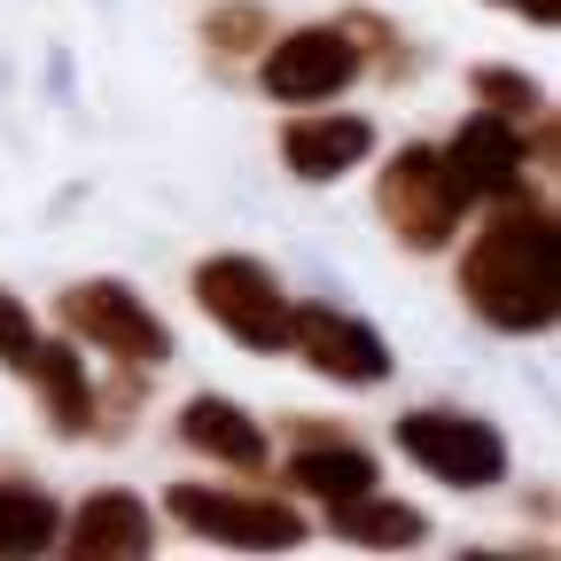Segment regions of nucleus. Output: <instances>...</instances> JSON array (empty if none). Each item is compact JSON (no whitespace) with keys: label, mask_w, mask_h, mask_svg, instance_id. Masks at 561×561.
<instances>
[{"label":"nucleus","mask_w":561,"mask_h":561,"mask_svg":"<svg viewBox=\"0 0 561 561\" xmlns=\"http://www.w3.org/2000/svg\"><path fill=\"white\" fill-rule=\"evenodd\" d=\"M460 297L500 328V335H546L561 305V250H553V210L538 195H500L491 227L460 257Z\"/></svg>","instance_id":"f257e3e1"},{"label":"nucleus","mask_w":561,"mask_h":561,"mask_svg":"<svg viewBox=\"0 0 561 561\" xmlns=\"http://www.w3.org/2000/svg\"><path fill=\"white\" fill-rule=\"evenodd\" d=\"M382 219L405 250H445L468 219V187L453 180L445 149H398L382 164Z\"/></svg>","instance_id":"f03ea898"},{"label":"nucleus","mask_w":561,"mask_h":561,"mask_svg":"<svg viewBox=\"0 0 561 561\" xmlns=\"http://www.w3.org/2000/svg\"><path fill=\"white\" fill-rule=\"evenodd\" d=\"M398 453L413 460V468H430L437 483H453V491H483V483H500L507 476V437L491 430V421H476V413H405L398 421Z\"/></svg>","instance_id":"7ed1b4c3"},{"label":"nucleus","mask_w":561,"mask_h":561,"mask_svg":"<svg viewBox=\"0 0 561 561\" xmlns=\"http://www.w3.org/2000/svg\"><path fill=\"white\" fill-rule=\"evenodd\" d=\"M55 312H62V328L79 335V343L110 351V359H125V367H164V359H172L164 320L140 305L125 280H79V289H62Z\"/></svg>","instance_id":"20e7f679"},{"label":"nucleus","mask_w":561,"mask_h":561,"mask_svg":"<svg viewBox=\"0 0 561 561\" xmlns=\"http://www.w3.org/2000/svg\"><path fill=\"white\" fill-rule=\"evenodd\" d=\"M195 305L219 320L242 351H289V305L257 257H203L195 265Z\"/></svg>","instance_id":"39448f33"},{"label":"nucleus","mask_w":561,"mask_h":561,"mask_svg":"<svg viewBox=\"0 0 561 561\" xmlns=\"http://www.w3.org/2000/svg\"><path fill=\"white\" fill-rule=\"evenodd\" d=\"M164 507H172V523H187L195 538H219V546H242V553H289V546H305V523L280 507V500H257V491L172 483Z\"/></svg>","instance_id":"423d86ee"},{"label":"nucleus","mask_w":561,"mask_h":561,"mask_svg":"<svg viewBox=\"0 0 561 561\" xmlns=\"http://www.w3.org/2000/svg\"><path fill=\"white\" fill-rule=\"evenodd\" d=\"M351 79H359V47H351V32H328V24L273 39V55H265V94L273 102H335Z\"/></svg>","instance_id":"0eeeda50"},{"label":"nucleus","mask_w":561,"mask_h":561,"mask_svg":"<svg viewBox=\"0 0 561 561\" xmlns=\"http://www.w3.org/2000/svg\"><path fill=\"white\" fill-rule=\"evenodd\" d=\"M289 343L328 382H382L390 375V343L359 312H335V305H297L289 312Z\"/></svg>","instance_id":"6e6552de"},{"label":"nucleus","mask_w":561,"mask_h":561,"mask_svg":"<svg viewBox=\"0 0 561 561\" xmlns=\"http://www.w3.org/2000/svg\"><path fill=\"white\" fill-rule=\"evenodd\" d=\"M445 164H453V180L468 187V203H476V195L500 203L507 187H523V133H515V117H500V110L468 117V125L453 133Z\"/></svg>","instance_id":"1a4fd4ad"},{"label":"nucleus","mask_w":561,"mask_h":561,"mask_svg":"<svg viewBox=\"0 0 561 561\" xmlns=\"http://www.w3.org/2000/svg\"><path fill=\"white\" fill-rule=\"evenodd\" d=\"M157 546V523L133 491H94V500L70 515V553L79 561H140Z\"/></svg>","instance_id":"9d476101"},{"label":"nucleus","mask_w":561,"mask_h":561,"mask_svg":"<svg viewBox=\"0 0 561 561\" xmlns=\"http://www.w3.org/2000/svg\"><path fill=\"white\" fill-rule=\"evenodd\" d=\"M367 149H375L367 117H297L289 133H280V157H289L297 180H335L351 164H367Z\"/></svg>","instance_id":"9b49d317"},{"label":"nucleus","mask_w":561,"mask_h":561,"mask_svg":"<svg viewBox=\"0 0 561 561\" xmlns=\"http://www.w3.org/2000/svg\"><path fill=\"white\" fill-rule=\"evenodd\" d=\"M24 375L47 390V421H55L62 437L94 430V390H87V359H79V343L39 335V343H32V359H24Z\"/></svg>","instance_id":"f8f14e48"},{"label":"nucleus","mask_w":561,"mask_h":561,"mask_svg":"<svg viewBox=\"0 0 561 561\" xmlns=\"http://www.w3.org/2000/svg\"><path fill=\"white\" fill-rule=\"evenodd\" d=\"M180 437L210 460H227V468H265V430L234 405V398H195L180 413Z\"/></svg>","instance_id":"ddd939ff"},{"label":"nucleus","mask_w":561,"mask_h":561,"mask_svg":"<svg viewBox=\"0 0 561 561\" xmlns=\"http://www.w3.org/2000/svg\"><path fill=\"white\" fill-rule=\"evenodd\" d=\"M289 483L297 491H312L320 507H335V500H359V491H375V460L359 453V445H328V437H312L297 460H289Z\"/></svg>","instance_id":"4468645a"},{"label":"nucleus","mask_w":561,"mask_h":561,"mask_svg":"<svg viewBox=\"0 0 561 561\" xmlns=\"http://www.w3.org/2000/svg\"><path fill=\"white\" fill-rule=\"evenodd\" d=\"M328 523H335V538H351V546H421V530H430L405 500H375V491H359V500H335Z\"/></svg>","instance_id":"2eb2a0df"},{"label":"nucleus","mask_w":561,"mask_h":561,"mask_svg":"<svg viewBox=\"0 0 561 561\" xmlns=\"http://www.w3.org/2000/svg\"><path fill=\"white\" fill-rule=\"evenodd\" d=\"M62 538V515L47 491L32 483H0V553H47Z\"/></svg>","instance_id":"dca6fc26"},{"label":"nucleus","mask_w":561,"mask_h":561,"mask_svg":"<svg viewBox=\"0 0 561 561\" xmlns=\"http://www.w3.org/2000/svg\"><path fill=\"white\" fill-rule=\"evenodd\" d=\"M476 94L500 110V117H538V79H523V70H476Z\"/></svg>","instance_id":"f3484780"},{"label":"nucleus","mask_w":561,"mask_h":561,"mask_svg":"<svg viewBox=\"0 0 561 561\" xmlns=\"http://www.w3.org/2000/svg\"><path fill=\"white\" fill-rule=\"evenodd\" d=\"M32 343H39V328H32L24 297H9V289H0V359H9V367H24V359H32Z\"/></svg>","instance_id":"a211bd4d"},{"label":"nucleus","mask_w":561,"mask_h":561,"mask_svg":"<svg viewBox=\"0 0 561 561\" xmlns=\"http://www.w3.org/2000/svg\"><path fill=\"white\" fill-rule=\"evenodd\" d=\"M210 39H219L227 55H242V47L265 39V16H257V9H219V16H210Z\"/></svg>","instance_id":"6ab92c4d"},{"label":"nucleus","mask_w":561,"mask_h":561,"mask_svg":"<svg viewBox=\"0 0 561 561\" xmlns=\"http://www.w3.org/2000/svg\"><path fill=\"white\" fill-rule=\"evenodd\" d=\"M507 9H523V24H538V32H553V16H561V0H507Z\"/></svg>","instance_id":"aec40b11"}]
</instances>
